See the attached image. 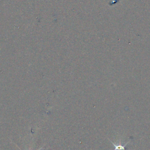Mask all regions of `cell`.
<instances>
[{
  "instance_id": "1",
  "label": "cell",
  "mask_w": 150,
  "mask_h": 150,
  "mask_svg": "<svg viewBox=\"0 0 150 150\" xmlns=\"http://www.w3.org/2000/svg\"><path fill=\"white\" fill-rule=\"evenodd\" d=\"M110 141L111 142L113 146H114V150H131V149H127L125 148L127 145L128 144V143L129 142H127V143L125 144L124 145H121V144H115L114 142H113L111 140H110Z\"/></svg>"
},
{
  "instance_id": "2",
  "label": "cell",
  "mask_w": 150,
  "mask_h": 150,
  "mask_svg": "<svg viewBox=\"0 0 150 150\" xmlns=\"http://www.w3.org/2000/svg\"><path fill=\"white\" fill-rule=\"evenodd\" d=\"M16 145V146L18 148V149H19V150H22V149H21V148H19V146L17 145ZM43 148V147H41V148H39L38 150H42Z\"/></svg>"
}]
</instances>
